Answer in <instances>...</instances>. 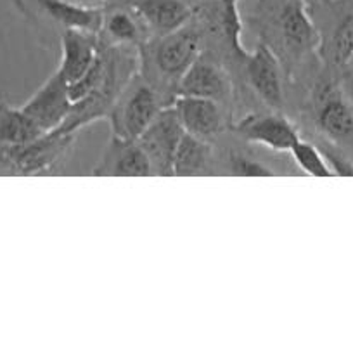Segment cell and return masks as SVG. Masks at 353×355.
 Returning a JSON list of instances; mask_svg holds the SVG:
<instances>
[{"instance_id":"e0dca14e","label":"cell","mask_w":353,"mask_h":355,"mask_svg":"<svg viewBox=\"0 0 353 355\" xmlns=\"http://www.w3.org/2000/svg\"><path fill=\"white\" fill-rule=\"evenodd\" d=\"M100 40L111 45H127L141 51L142 45L149 40L142 21L123 3H109L104 7Z\"/></svg>"},{"instance_id":"8fae6325","label":"cell","mask_w":353,"mask_h":355,"mask_svg":"<svg viewBox=\"0 0 353 355\" xmlns=\"http://www.w3.org/2000/svg\"><path fill=\"white\" fill-rule=\"evenodd\" d=\"M234 132L249 144L263 146L277 153H289L294 142L300 139L296 125L280 111L248 114L234 125Z\"/></svg>"},{"instance_id":"7a4b0ae2","label":"cell","mask_w":353,"mask_h":355,"mask_svg":"<svg viewBox=\"0 0 353 355\" xmlns=\"http://www.w3.org/2000/svg\"><path fill=\"white\" fill-rule=\"evenodd\" d=\"M203 54V33L194 19L163 37L151 38L138 51V75L151 83L163 99L165 92H179V83L194 61ZM165 103V101H163ZM166 106V104H165Z\"/></svg>"},{"instance_id":"5b68a950","label":"cell","mask_w":353,"mask_h":355,"mask_svg":"<svg viewBox=\"0 0 353 355\" xmlns=\"http://www.w3.org/2000/svg\"><path fill=\"white\" fill-rule=\"evenodd\" d=\"M163 107L165 103L158 90L137 73L120 94L107 116L111 135L137 141Z\"/></svg>"},{"instance_id":"9a60e30c","label":"cell","mask_w":353,"mask_h":355,"mask_svg":"<svg viewBox=\"0 0 353 355\" xmlns=\"http://www.w3.org/2000/svg\"><path fill=\"white\" fill-rule=\"evenodd\" d=\"M176 94L206 97L221 104L230 99L232 82L220 64L201 54L182 76Z\"/></svg>"},{"instance_id":"9c48e42d","label":"cell","mask_w":353,"mask_h":355,"mask_svg":"<svg viewBox=\"0 0 353 355\" xmlns=\"http://www.w3.org/2000/svg\"><path fill=\"white\" fill-rule=\"evenodd\" d=\"M24 113L38 125L44 134L55 130L73 107L69 96V83L59 69H55L33 94L26 103L21 104Z\"/></svg>"},{"instance_id":"2e32d148","label":"cell","mask_w":353,"mask_h":355,"mask_svg":"<svg viewBox=\"0 0 353 355\" xmlns=\"http://www.w3.org/2000/svg\"><path fill=\"white\" fill-rule=\"evenodd\" d=\"M61 42V61L57 69L64 76L66 82H78L96 62L99 54L100 35L93 31L66 30L59 37Z\"/></svg>"},{"instance_id":"d6986e66","label":"cell","mask_w":353,"mask_h":355,"mask_svg":"<svg viewBox=\"0 0 353 355\" xmlns=\"http://www.w3.org/2000/svg\"><path fill=\"white\" fill-rule=\"evenodd\" d=\"M213 151L204 139L196 135L183 134L176 146L175 158H173V175H204L211 173Z\"/></svg>"},{"instance_id":"ba28073f","label":"cell","mask_w":353,"mask_h":355,"mask_svg":"<svg viewBox=\"0 0 353 355\" xmlns=\"http://www.w3.org/2000/svg\"><path fill=\"white\" fill-rule=\"evenodd\" d=\"M185 130L176 118L172 104L163 107L137 139L138 146L151 163L152 175H173V158Z\"/></svg>"},{"instance_id":"8992f818","label":"cell","mask_w":353,"mask_h":355,"mask_svg":"<svg viewBox=\"0 0 353 355\" xmlns=\"http://www.w3.org/2000/svg\"><path fill=\"white\" fill-rule=\"evenodd\" d=\"M76 135L52 130L17 148H0V166L16 175H37L51 170L71 149Z\"/></svg>"},{"instance_id":"ac0fdd59","label":"cell","mask_w":353,"mask_h":355,"mask_svg":"<svg viewBox=\"0 0 353 355\" xmlns=\"http://www.w3.org/2000/svg\"><path fill=\"white\" fill-rule=\"evenodd\" d=\"M204 3H208V7L211 9L210 21L215 23L217 30H220L228 51L235 59L242 61L249 51L242 45L244 23H242L241 9H239V0H211V2Z\"/></svg>"},{"instance_id":"30bf717a","label":"cell","mask_w":353,"mask_h":355,"mask_svg":"<svg viewBox=\"0 0 353 355\" xmlns=\"http://www.w3.org/2000/svg\"><path fill=\"white\" fill-rule=\"evenodd\" d=\"M246 78L256 96L272 111H280L284 106V68L279 58L269 45L258 42L253 51L242 59Z\"/></svg>"},{"instance_id":"cb8c5ba5","label":"cell","mask_w":353,"mask_h":355,"mask_svg":"<svg viewBox=\"0 0 353 355\" xmlns=\"http://www.w3.org/2000/svg\"><path fill=\"white\" fill-rule=\"evenodd\" d=\"M75 3H82V6H90V7H102L104 3H107L109 0H71Z\"/></svg>"},{"instance_id":"277c9868","label":"cell","mask_w":353,"mask_h":355,"mask_svg":"<svg viewBox=\"0 0 353 355\" xmlns=\"http://www.w3.org/2000/svg\"><path fill=\"white\" fill-rule=\"evenodd\" d=\"M310 12L318 33L317 55L325 68L345 73L353 59V0H317Z\"/></svg>"},{"instance_id":"5bb4252c","label":"cell","mask_w":353,"mask_h":355,"mask_svg":"<svg viewBox=\"0 0 353 355\" xmlns=\"http://www.w3.org/2000/svg\"><path fill=\"white\" fill-rule=\"evenodd\" d=\"M92 173L99 177H147L152 175V168L137 141L111 135Z\"/></svg>"},{"instance_id":"52a82bcc","label":"cell","mask_w":353,"mask_h":355,"mask_svg":"<svg viewBox=\"0 0 353 355\" xmlns=\"http://www.w3.org/2000/svg\"><path fill=\"white\" fill-rule=\"evenodd\" d=\"M23 14L31 19L45 21L57 37L66 30H83L100 33L104 7H90L71 0H14Z\"/></svg>"},{"instance_id":"484cf974","label":"cell","mask_w":353,"mask_h":355,"mask_svg":"<svg viewBox=\"0 0 353 355\" xmlns=\"http://www.w3.org/2000/svg\"><path fill=\"white\" fill-rule=\"evenodd\" d=\"M201 3H204V2H211V0H199Z\"/></svg>"},{"instance_id":"d4e9b609","label":"cell","mask_w":353,"mask_h":355,"mask_svg":"<svg viewBox=\"0 0 353 355\" xmlns=\"http://www.w3.org/2000/svg\"><path fill=\"white\" fill-rule=\"evenodd\" d=\"M346 71L353 73V59H352V61H350V64H348V68H346Z\"/></svg>"},{"instance_id":"3957f363","label":"cell","mask_w":353,"mask_h":355,"mask_svg":"<svg viewBox=\"0 0 353 355\" xmlns=\"http://www.w3.org/2000/svg\"><path fill=\"white\" fill-rule=\"evenodd\" d=\"M341 75L325 68L311 90V120L324 141L353 159V101L338 80Z\"/></svg>"},{"instance_id":"7c38bea8","label":"cell","mask_w":353,"mask_h":355,"mask_svg":"<svg viewBox=\"0 0 353 355\" xmlns=\"http://www.w3.org/2000/svg\"><path fill=\"white\" fill-rule=\"evenodd\" d=\"M144 24L149 40L163 37L196 17L197 7L189 6L185 0H120Z\"/></svg>"},{"instance_id":"4fadbf2b","label":"cell","mask_w":353,"mask_h":355,"mask_svg":"<svg viewBox=\"0 0 353 355\" xmlns=\"http://www.w3.org/2000/svg\"><path fill=\"white\" fill-rule=\"evenodd\" d=\"M172 106L187 134L208 141L224 130V111L220 107L221 104L217 101L176 94Z\"/></svg>"},{"instance_id":"6da1fadb","label":"cell","mask_w":353,"mask_h":355,"mask_svg":"<svg viewBox=\"0 0 353 355\" xmlns=\"http://www.w3.org/2000/svg\"><path fill=\"white\" fill-rule=\"evenodd\" d=\"M249 23L260 42L279 58L286 75L317 54L318 33L310 0H256Z\"/></svg>"},{"instance_id":"603a6c76","label":"cell","mask_w":353,"mask_h":355,"mask_svg":"<svg viewBox=\"0 0 353 355\" xmlns=\"http://www.w3.org/2000/svg\"><path fill=\"white\" fill-rule=\"evenodd\" d=\"M341 82H343V87H345L346 94H348V96L352 97V101H353V73H350V71L343 73Z\"/></svg>"},{"instance_id":"7402d4cb","label":"cell","mask_w":353,"mask_h":355,"mask_svg":"<svg viewBox=\"0 0 353 355\" xmlns=\"http://www.w3.org/2000/svg\"><path fill=\"white\" fill-rule=\"evenodd\" d=\"M228 162H230V172L234 173V175H275V172H273L272 168H269V166L263 165V163H258L253 158H246V156L242 155H232Z\"/></svg>"},{"instance_id":"44dd1931","label":"cell","mask_w":353,"mask_h":355,"mask_svg":"<svg viewBox=\"0 0 353 355\" xmlns=\"http://www.w3.org/2000/svg\"><path fill=\"white\" fill-rule=\"evenodd\" d=\"M291 156L294 163L311 177H332L331 168L322 155L320 148L308 139L300 137L291 148Z\"/></svg>"},{"instance_id":"ffe728a7","label":"cell","mask_w":353,"mask_h":355,"mask_svg":"<svg viewBox=\"0 0 353 355\" xmlns=\"http://www.w3.org/2000/svg\"><path fill=\"white\" fill-rule=\"evenodd\" d=\"M44 132L21 106L0 103V148H17L35 141Z\"/></svg>"}]
</instances>
